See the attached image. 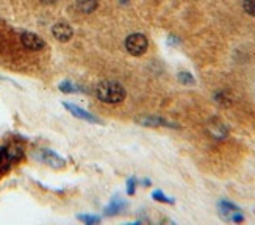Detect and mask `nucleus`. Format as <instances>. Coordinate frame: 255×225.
<instances>
[{
	"label": "nucleus",
	"mask_w": 255,
	"mask_h": 225,
	"mask_svg": "<svg viewBox=\"0 0 255 225\" xmlns=\"http://www.w3.org/2000/svg\"><path fill=\"white\" fill-rule=\"evenodd\" d=\"M96 94L104 103H119L126 97V89L118 82H102L96 88Z\"/></svg>",
	"instance_id": "obj_1"
},
{
	"label": "nucleus",
	"mask_w": 255,
	"mask_h": 225,
	"mask_svg": "<svg viewBox=\"0 0 255 225\" xmlns=\"http://www.w3.org/2000/svg\"><path fill=\"white\" fill-rule=\"evenodd\" d=\"M79 219L83 221V222H86V224H97L100 219L96 216H79Z\"/></svg>",
	"instance_id": "obj_18"
},
{
	"label": "nucleus",
	"mask_w": 255,
	"mask_h": 225,
	"mask_svg": "<svg viewBox=\"0 0 255 225\" xmlns=\"http://www.w3.org/2000/svg\"><path fill=\"white\" fill-rule=\"evenodd\" d=\"M138 122L143 123L144 127H172V128H179V125L175 123L168 122L166 119H161V118H155V116H149V118H140Z\"/></svg>",
	"instance_id": "obj_8"
},
{
	"label": "nucleus",
	"mask_w": 255,
	"mask_h": 225,
	"mask_svg": "<svg viewBox=\"0 0 255 225\" xmlns=\"http://www.w3.org/2000/svg\"><path fill=\"white\" fill-rule=\"evenodd\" d=\"M216 100L222 105H230V97H227L226 92H218V94H216Z\"/></svg>",
	"instance_id": "obj_17"
},
{
	"label": "nucleus",
	"mask_w": 255,
	"mask_h": 225,
	"mask_svg": "<svg viewBox=\"0 0 255 225\" xmlns=\"http://www.w3.org/2000/svg\"><path fill=\"white\" fill-rule=\"evenodd\" d=\"M243 6H244V11L247 14H251V16L255 18V0H244Z\"/></svg>",
	"instance_id": "obj_15"
},
{
	"label": "nucleus",
	"mask_w": 255,
	"mask_h": 225,
	"mask_svg": "<svg viewBox=\"0 0 255 225\" xmlns=\"http://www.w3.org/2000/svg\"><path fill=\"white\" fill-rule=\"evenodd\" d=\"M97 0H77V8L82 13H92L96 8H97Z\"/></svg>",
	"instance_id": "obj_11"
},
{
	"label": "nucleus",
	"mask_w": 255,
	"mask_h": 225,
	"mask_svg": "<svg viewBox=\"0 0 255 225\" xmlns=\"http://www.w3.org/2000/svg\"><path fill=\"white\" fill-rule=\"evenodd\" d=\"M58 89H60L61 92H64V94H75V92H82V91H83L80 86H77V84H74L72 82H69V80L61 82V83L58 84Z\"/></svg>",
	"instance_id": "obj_12"
},
{
	"label": "nucleus",
	"mask_w": 255,
	"mask_h": 225,
	"mask_svg": "<svg viewBox=\"0 0 255 225\" xmlns=\"http://www.w3.org/2000/svg\"><path fill=\"white\" fill-rule=\"evenodd\" d=\"M152 197L155 199V200H158V202H163V204H174V200L169 199V197H166L161 191H155V192L152 194Z\"/></svg>",
	"instance_id": "obj_16"
},
{
	"label": "nucleus",
	"mask_w": 255,
	"mask_h": 225,
	"mask_svg": "<svg viewBox=\"0 0 255 225\" xmlns=\"http://www.w3.org/2000/svg\"><path fill=\"white\" fill-rule=\"evenodd\" d=\"M0 157H2V152H0Z\"/></svg>",
	"instance_id": "obj_21"
},
{
	"label": "nucleus",
	"mask_w": 255,
	"mask_h": 225,
	"mask_svg": "<svg viewBox=\"0 0 255 225\" xmlns=\"http://www.w3.org/2000/svg\"><path fill=\"white\" fill-rule=\"evenodd\" d=\"M55 2L57 0H41V3H44V5H53Z\"/></svg>",
	"instance_id": "obj_20"
},
{
	"label": "nucleus",
	"mask_w": 255,
	"mask_h": 225,
	"mask_svg": "<svg viewBox=\"0 0 255 225\" xmlns=\"http://www.w3.org/2000/svg\"><path fill=\"white\" fill-rule=\"evenodd\" d=\"M179 82L183 83V84H194L196 83L190 72H180L179 74Z\"/></svg>",
	"instance_id": "obj_14"
},
{
	"label": "nucleus",
	"mask_w": 255,
	"mask_h": 225,
	"mask_svg": "<svg viewBox=\"0 0 255 225\" xmlns=\"http://www.w3.org/2000/svg\"><path fill=\"white\" fill-rule=\"evenodd\" d=\"M22 155H24V150H22V147L16 143L10 144L8 147L5 149V157L8 158L10 161H18L22 158Z\"/></svg>",
	"instance_id": "obj_10"
},
{
	"label": "nucleus",
	"mask_w": 255,
	"mask_h": 225,
	"mask_svg": "<svg viewBox=\"0 0 255 225\" xmlns=\"http://www.w3.org/2000/svg\"><path fill=\"white\" fill-rule=\"evenodd\" d=\"M124 206H126V204H124L122 200H118V199H116V200H113L111 204L105 208V214L113 216V214H116V213H119Z\"/></svg>",
	"instance_id": "obj_13"
},
{
	"label": "nucleus",
	"mask_w": 255,
	"mask_h": 225,
	"mask_svg": "<svg viewBox=\"0 0 255 225\" xmlns=\"http://www.w3.org/2000/svg\"><path fill=\"white\" fill-rule=\"evenodd\" d=\"M63 106L66 108L67 111H71L75 118H79V119H83V121H88V122H96V123H102V121L97 119L96 116H92L91 113H88L86 110H83V108L80 106H77V105H72V103H63Z\"/></svg>",
	"instance_id": "obj_7"
},
{
	"label": "nucleus",
	"mask_w": 255,
	"mask_h": 225,
	"mask_svg": "<svg viewBox=\"0 0 255 225\" xmlns=\"http://www.w3.org/2000/svg\"><path fill=\"white\" fill-rule=\"evenodd\" d=\"M219 216L224 221H229V222H243L241 209L226 200H222L219 204Z\"/></svg>",
	"instance_id": "obj_3"
},
{
	"label": "nucleus",
	"mask_w": 255,
	"mask_h": 225,
	"mask_svg": "<svg viewBox=\"0 0 255 225\" xmlns=\"http://www.w3.org/2000/svg\"><path fill=\"white\" fill-rule=\"evenodd\" d=\"M52 35L57 41L67 42V41H71V38L74 36V30L71 25L66 24V22H58V24L52 27Z\"/></svg>",
	"instance_id": "obj_5"
},
{
	"label": "nucleus",
	"mask_w": 255,
	"mask_h": 225,
	"mask_svg": "<svg viewBox=\"0 0 255 225\" xmlns=\"http://www.w3.org/2000/svg\"><path fill=\"white\" fill-rule=\"evenodd\" d=\"M38 158H40V161H42L44 164H47L53 169H63L64 164H66V161L61 158L60 155H57L55 152H52V150H47V149L40 150V153H38Z\"/></svg>",
	"instance_id": "obj_4"
},
{
	"label": "nucleus",
	"mask_w": 255,
	"mask_h": 225,
	"mask_svg": "<svg viewBox=\"0 0 255 225\" xmlns=\"http://www.w3.org/2000/svg\"><path fill=\"white\" fill-rule=\"evenodd\" d=\"M21 41H22V45H24L25 49L28 50H33V52H38V50H41L44 49V41L41 40L40 36L35 35V33H30V32H25V33H22L21 36Z\"/></svg>",
	"instance_id": "obj_6"
},
{
	"label": "nucleus",
	"mask_w": 255,
	"mask_h": 225,
	"mask_svg": "<svg viewBox=\"0 0 255 225\" xmlns=\"http://www.w3.org/2000/svg\"><path fill=\"white\" fill-rule=\"evenodd\" d=\"M148 38L141 33H133L130 35L127 40H126V49L130 55H135V57H140L143 53L148 50Z\"/></svg>",
	"instance_id": "obj_2"
},
{
	"label": "nucleus",
	"mask_w": 255,
	"mask_h": 225,
	"mask_svg": "<svg viewBox=\"0 0 255 225\" xmlns=\"http://www.w3.org/2000/svg\"><path fill=\"white\" fill-rule=\"evenodd\" d=\"M208 131L214 139H224L227 136V128L224 127V123L213 119L210 123H208Z\"/></svg>",
	"instance_id": "obj_9"
},
{
	"label": "nucleus",
	"mask_w": 255,
	"mask_h": 225,
	"mask_svg": "<svg viewBox=\"0 0 255 225\" xmlns=\"http://www.w3.org/2000/svg\"><path fill=\"white\" fill-rule=\"evenodd\" d=\"M127 186H128L127 192L130 194V196H132V194H135V188H136V180H135V178H130V180L127 182Z\"/></svg>",
	"instance_id": "obj_19"
}]
</instances>
